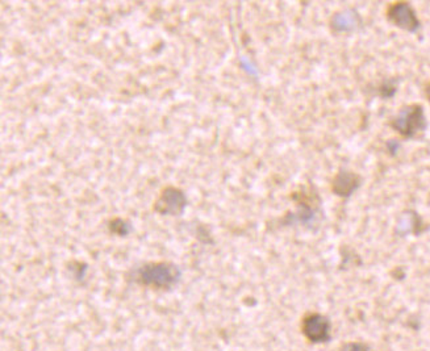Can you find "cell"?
<instances>
[{"label": "cell", "mask_w": 430, "mask_h": 351, "mask_svg": "<svg viewBox=\"0 0 430 351\" xmlns=\"http://www.w3.org/2000/svg\"><path fill=\"white\" fill-rule=\"evenodd\" d=\"M356 15H349V12H341L336 13L330 20V27L337 32L349 30L356 26Z\"/></svg>", "instance_id": "cell-7"}, {"label": "cell", "mask_w": 430, "mask_h": 351, "mask_svg": "<svg viewBox=\"0 0 430 351\" xmlns=\"http://www.w3.org/2000/svg\"><path fill=\"white\" fill-rule=\"evenodd\" d=\"M388 126L404 140L421 138L428 129V118L420 103L405 104L394 116L390 117Z\"/></svg>", "instance_id": "cell-1"}, {"label": "cell", "mask_w": 430, "mask_h": 351, "mask_svg": "<svg viewBox=\"0 0 430 351\" xmlns=\"http://www.w3.org/2000/svg\"><path fill=\"white\" fill-rule=\"evenodd\" d=\"M187 206V198L183 191L175 187H167L164 189L157 199L156 211L161 215H181L183 213L184 208Z\"/></svg>", "instance_id": "cell-4"}, {"label": "cell", "mask_w": 430, "mask_h": 351, "mask_svg": "<svg viewBox=\"0 0 430 351\" xmlns=\"http://www.w3.org/2000/svg\"><path fill=\"white\" fill-rule=\"evenodd\" d=\"M424 96L430 103V81L424 86Z\"/></svg>", "instance_id": "cell-9"}, {"label": "cell", "mask_w": 430, "mask_h": 351, "mask_svg": "<svg viewBox=\"0 0 430 351\" xmlns=\"http://www.w3.org/2000/svg\"><path fill=\"white\" fill-rule=\"evenodd\" d=\"M328 330H329V324H328L327 318H324L322 316H310L305 320L304 332H305V335L313 342L325 341L328 338Z\"/></svg>", "instance_id": "cell-6"}, {"label": "cell", "mask_w": 430, "mask_h": 351, "mask_svg": "<svg viewBox=\"0 0 430 351\" xmlns=\"http://www.w3.org/2000/svg\"><path fill=\"white\" fill-rule=\"evenodd\" d=\"M399 90L397 78H387L378 86V96L382 99H391Z\"/></svg>", "instance_id": "cell-8"}, {"label": "cell", "mask_w": 430, "mask_h": 351, "mask_svg": "<svg viewBox=\"0 0 430 351\" xmlns=\"http://www.w3.org/2000/svg\"><path fill=\"white\" fill-rule=\"evenodd\" d=\"M179 277L178 267L171 263H150L138 271V279L142 284L158 289L174 286Z\"/></svg>", "instance_id": "cell-2"}, {"label": "cell", "mask_w": 430, "mask_h": 351, "mask_svg": "<svg viewBox=\"0 0 430 351\" xmlns=\"http://www.w3.org/2000/svg\"><path fill=\"white\" fill-rule=\"evenodd\" d=\"M387 21L408 33H417L421 29V20L409 1H394L385 9Z\"/></svg>", "instance_id": "cell-3"}, {"label": "cell", "mask_w": 430, "mask_h": 351, "mask_svg": "<svg viewBox=\"0 0 430 351\" xmlns=\"http://www.w3.org/2000/svg\"><path fill=\"white\" fill-rule=\"evenodd\" d=\"M332 191L339 198H349L362 184V177L354 172L339 170L332 179Z\"/></svg>", "instance_id": "cell-5"}]
</instances>
